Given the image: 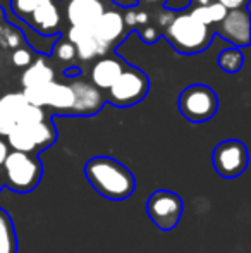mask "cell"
I'll use <instances>...</instances> for the list:
<instances>
[{
  "instance_id": "cell-25",
  "label": "cell",
  "mask_w": 251,
  "mask_h": 253,
  "mask_svg": "<svg viewBox=\"0 0 251 253\" xmlns=\"http://www.w3.org/2000/svg\"><path fill=\"white\" fill-rule=\"evenodd\" d=\"M47 2H52V0H10V5H12V10L16 16L26 19V17L31 16V12L35 9H38V7Z\"/></svg>"
},
{
  "instance_id": "cell-7",
  "label": "cell",
  "mask_w": 251,
  "mask_h": 253,
  "mask_svg": "<svg viewBox=\"0 0 251 253\" xmlns=\"http://www.w3.org/2000/svg\"><path fill=\"white\" fill-rule=\"evenodd\" d=\"M248 148L239 140H225L215 147L212 153V164L218 176L225 179L241 176L248 167Z\"/></svg>"
},
{
  "instance_id": "cell-29",
  "label": "cell",
  "mask_w": 251,
  "mask_h": 253,
  "mask_svg": "<svg viewBox=\"0 0 251 253\" xmlns=\"http://www.w3.org/2000/svg\"><path fill=\"white\" fill-rule=\"evenodd\" d=\"M140 37L144 43H155L160 38V31L155 26H151V24H146V26L140 28Z\"/></svg>"
},
{
  "instance_id": "cell-21",
  "label": "cell",
  "mask_w": 251,
  "mask_h": 253,
  "mask_svg": "<svg viewBox=\"0 0 251 253\" xmlns=\"http://www.w3.org/2000/svg\"><path fill=\"white\" fill-rule=\"evenodd\" d=\"M28 102L23 97V93H7L3 97H0V110H2L5 116H9L10 119L16 123L17 117L21 116L24 109H26Z\"/></svg>"
},
{
  "instance_id": "cell-5",
  "label": "cell",
  "mask_w": 251,
  "mask_h": 253,
  "mask_svg": "<svg viewBox=\"0 0 251 253\" xmlns=\"http://www.w3.org/2000/svg\"><path fill=\"white\" fill-rule=\"evenodd\" d=\"M148 88H150V81L146 74L141 69L127 66L121 76L115 80V83L108 88L107 100L119 109L133 107L146 97Z\"/></svg>"
},
{
  "instance_id": "cell-16",
  "label": "cell",
  "mask_w": 251,
  "mask_h": 253,
  "mask_svg": "<svg viewBox=\"0 0 251 253\" xmlns=\"http://www.w3.org/2000/svg\"><path fill=\"white\" fill-rule=\"evenodd\" d=\"M55 78V73L43 59L35 60L31 66L26 67V71L23 73V86L24 88H38V86H45V84L52 83Z\"/></svg>"
},
{
  "instance_id": "cell-15",
  "label": "cell",
  "mask_w": 251,
  "mask_h": 253,
  "mask_svg": "<svg viewBox=\"0 0 251 253\" xmlns=\"http://www.w3.org/2000/svg\"><path fill=\"white\" fill-rule=\"evenodd\" d=\"M30 17L33 21V24H30V26H33L40 35L57 33L59 23H61V14H59V9L55 7L54 2H47L43 5H40L31 12Z\"/></svg>"
},
{
  "instance_id": "cell-19",
  "label": "cell",
  "mask_w": 251,
  "mask_h": 253,
  "mask_svg": "<svg viewBox=\"0 0 251 253\" xmlns=\"http://www.w3.org/2000/svg\"><path fill=\"white\" fill-rule=\"evenodd\" d=\"M229 10L225 7H222L220 3L214 2L210 5H203V7H191L189 9V16L193 19H196L198 23L205 24V26H217L225 16H227Z\"/></svg>"
},
{
  "instance_id": "cell-17",
  "label": "cell",
  "mask_w": 251,
  "mask_h": 253,
  "mask_svg": "<svg viewBox=\"0 0 251 253\" xmlns=\"http://www.w3.org/2000/svg\"><path fill=\"white\" fill-rule=\"evenodd\" d=\"M17 248L19 243L12 217L5 209L0 207V253H17Z\"/></svg>"
},
{
  "instance_id": "cell-33",
  "label": "cell",
  "mask_w": 251,
  "mask_h": 253,
  "mask_svg": "<svg viewBox=\"0 0 251 253\" xmlns=\"http://www.w3.org/2000/svg\"><path fill=\"white\" fill-rule=\"evenodd\" d=\"M165 0H138V3L141 5H150V7H155V5H162Z\"/></svg>"
},
{
  "instance_id": "cell-1",
  "label": "cell",
  "mask_w": 251,
  "mask_h": 253,
  "mask_svg": "<svg viewBox=\"0 0 251 253\" xmlns=\"http://www.w3.org/2000/svg\"><path fill=\"white\" fill-rule=\"evenodd\" d=\"M84 176L100 197L112 202L127 200L136 190L133 172L119 160L98 155L84 164Z\"/></svg>"
},
{
  "instance_id": "cell-34",
  "label": "cell",
  "mask_w": 251,
  "mask_h": 253,
  "mask_svg": "<svg viewBox=\"0 0 251 253\" xmlns=\"http://www.w3.org/2000/svg\"><path fill=\"white\" fill-rule=\"evenodd\" d=\"M215 0H191V7H203V5H210Z\"/></svg>"
},
{
  "instance_id": "cell-36",
  "label": "cell",
  "mask_w": 251,
  "mask_h": 253,
  "mask_svg": "<svg viewBox=\"0 0 251 253\" xmlns=\"http://www.w3.org/2000/svg\"><path fill=\"white\" fill-rule=\"evenodd\" d=\"M3 188V183H2V172H0V190Z\"/></svg>"
},
{
  "instance_id": "cell-32",
  "label": "cell",
  "mask_w": 251,
  "mask_h": 253,
  "mask_svg": "<svg viewBox=\"0 0 251 253\" xmlns=\"http://www.w3.org/2000/svg\"><path fill=\"white\" fill-rule=\"evenodd\" d=\"M7 155H9V148H7V145L0 140V167H2V164H3V160H5Z\"/></svg>"
},
{
  "instance_id": "cell-28",
  "label": "cell",
  "mask_w": 251,
  "mask_h": 253,
  "mask_svg": "<svg viewBox=\"0 0 251 253\" xmlns=\"http://www.w3.org/2000/svg\"><path fill=\"white\" fill-rule=\"evenodd\" d=\"M33 59V52L28 50V48H16L10 55V60L16 67H28Z\"/></svg>"
},
{
  "instance_id": "cell-6",
  "label": "cell",
  "mask_w": 251,
  "mask_h": 253,
  "mask_svg": "<svg viewBox=\"0 0 251 253\" xmlns=\"http://www.w3.org/2000/svg\"><path fill=\"white\" fill-rule=\"evenodd\" d=\"M184 212V202L171 190H157L148 197L146 213L160 231H172Z\"/></svg>"
},
{
  "instance_id": "cell-11",
  "label": "cell",
  "mask_w": 251,
  "mask_h": 253,
  "mask_svg": "<svg viewBox=\"0 0 251 253\" xmlns=\"http://www.w3.org/2000/svg\"><path fill=\"white\" fill-rule=\"evenodd\" d=\"M104 12L105 7L100 0H69L66 7L67 21L71 26L93 28Z\"/></svg>"
},
{
  "instance_id": "cell-26",
  "label": "cell",
  "mask_w": 251,
  "mask_h": 253,
  "mask_svg": "<svg viewBox=\"0 0 251 253\" xmlns=\"http://www.w3.org/2000/svg\"><path fill=\"white\" fill-rule=\"evenodd\" d=\"M21 43H23V35L19 31L10 26H0V45L3 48L16 50V48H19Z\"/></svg>"
},
{
  "instance_id": "cell-12",
  "label": "cell",
  "mask_w": 251,
  "mask_h": 253,
  "mask_svg": "<svg viewBox=\"0 0 251 253\" xmlns=\"http://www.w3.org/2000/svg\"><path fill=\"white\" fill-rule=\"evenodd\" d=\"M126 67V64L117 57H104L95 62L91 69V84L98 90H108Z\"/></svg>"
},
{
  "instance_id": "cell-8",
  "label": "cell",
  "mask_w": 251,
  "mask_h": 253,
  "mask_svg": "<svg viewBox=\"0 0 251 253\" xmlns=\"http://www.w3.org/2000/svg\"><path fill=\"white\" fill-rule=\"evenodd\" d=\"M217 33L238 48L250 45V12L246 9L229 10L217 24Z\"/></svg>"
},
{
  "instance_id": "cell-20",
  "label": "cell",
  "mask_w": 251,
  "mask_h": 253,
  "mask_svg": "<svg viewBox=\"0 0 251 253\" xmlns=\"http://www.w3.org/2000/svg\"><path fill=\"white\" fill-rule=\"evenodd\" d=\"M7 141L12 152H23V153H36L35 141L30 134V129L24 126H16L9 134H7Z\"/></svg>"
},
{
  "instance_id": "cell-22",
  "label": "cell",
  "mask_w": 251,
  "mask_h": 253,
  "mask_svg": "<svg viewBox=\"0 0 251 253\" xmlns=\"http://www.w3.org/2000/svg\"><path fill=\"white\" fill-rule=\"evenodd\" d=\"M243 64H245V57H243L241 48L238 47L225 48L218 55V67L225 73H238L241 71Z\"/></svg>"
},
{
  "instance_id": "cell-14",
  "label": "cell",
  "mask_w": 251,
  "mask_h": 253,
  "mask_svg": "<svg viewBox=\"0 0 251 253\" xmlns=\"http://www.w3.org/2000/svg\"><path fill=\"white\" fill-rule=\"evenodd\" d=\"M43 91H45V107H52V109L59 110L61 114L71 116V110L74 107V93L69 84L52 81V83L45 84Z\"/></svg>"
},
{
  "instance_id": "cell-13",
  "label": "cell",
  "mask_w": 251,
  "mask_h": 253,
  "mask_svg": "<svg viewBox=\"0 0 251 253\" xmlns=\"http://www.w3.org/2000/svg\"><path fill=\"white\" fill-rule=\"evenodd\" d=\"M91 30H93V35L100 42H104V43H107V45H112L114 42H117L126 31L122 14L117 12V10H105L100 16V19L93 24Z\"/></svg>"
},
{
  "instance_id": "cell-31",
  "label": "cell",
  "mask_w": 251,
  "mask_h": 253,
  "mask_svg": "<svg viewBox=\"0 0 251 253\" xmlns=\"http://www.w3.org/2000/svg\"><path fill=\"white\" fill-rule=\"evenodd\" d=\"M217 3H220L222 7H225L227 10H238V9H246L248 0H215Z\"/></svg>"
},
{
  "instance_id": "cell-9",
  "label": "cell",
  "mask_w": 251,
  "mask_h": 253,
  "mask_svg": "<svg viewBox=\"0 0 251 253\" xmlns=\"http://www.w3.org/2000/svg\"><path fill=\"white\" fill-rule=\"evenodd\" d=\"M69 86L74 93V107L71 116H95L98 110H102L105 98L98 88L83 80H74Z\"/></svg>"
},
{
  "instance_id": "cell-30",
  "label": "cell",
  "mask_w": 251,
  "mask_h": 253,
  "mask_svg": "<svg viewBox=\"0 0 251 253\" xmlns=\"http://www.w3.org/2000/svg\"><path fill=\"white\" fill-rule=\"evenodd\" d=\"M14 127H16V123L0 110V134H2V136H7Z\"/></svg>"
},
{
  "instance_id": "cell-4",
  "label": "cell",
  "mask_w": 251,
  "mask_h": 253,
  "mask_svg": "<svg viewBox=\"0 0 251 253\" xmlns=\"http://www.w3.org/2000/svg\"><path fill=\"white\" fill-rule=\"evenodd\" d=\"M178 107L182 117H186L189 123H207L217 114L218 98L207 84H191L181 91Z\"/></svg>"
},
{
  "instance_id": "cell-18",
  "label": "cell",
  "mask_w": 251,
  "mask_h": 253,
  "mask_svg": "<svg viewBox=\"0 0 251 253\" xmlns=\"http://www.w3.org/2000/svg\"><path fill=\"white\" fill-rule=\"evenodd\" d=\"M30 129V134L35 141V147H36V152L47 150L57 140V131H55L54 124H52L50 119H45L41 123L35 124V126H24Z\"/></svg>"
},
{
  "instance_id": "cell-2",
  "label": "cell",
  "mask_w": 251,
  "mask_h": 253,
  "mask_svg": "<svg viewBox=\"0 0 251 253\" xmlns=\"http://www.w3.org/2000/svg\"><path fill=\"white\" fill-rule=\"evenodd\" d=\"M2 183L16 193L36 190L43 176V164L36 153L9 152L2 164Z\"/></svg>"
},
{
  "instance_id": "cell-3",
  "label": "cell",
  "mask_w": 251,
  "mask_h": 253,
  "mask_svg": "<svg viewBox=\"0 0 251 253\" xmlns=\"http://www.w3.org/2000/svg\"><path fill=\"white\" fill-rule=\"evenodd\" d=\"M167 42L179 53H201L214 40L212 28L198 23L189 14H174L172 21L164 28Z\"/></svg>"
},
{
  "instance_id": "cell-10",
  "label": "cell",
  "mask_w": 251,
  "mask_h": 253,
  "mask_svg": "<svg viewBox=\"0 0 251 253\" xmlns=\"http://www.w3.org/2000/svg\"><path fill=\"white\" fill-rule=\"evenodd\" d=\"M67 42L76 47V55L81 60H91L97 57H104L108 52L110 45L100 42L93 35L91 28H81V26H71L67 31Z\"/></svg>"
},
{
  "instance_id": "cell-24",
  "label": "cell",
  "mask_w": 251,
  "mask_h": 253,
  "mask_svg": "<svg viewBox=\"0 0 251 253\" xmlns=\"http://www.w3.org/2000/svg\"><path fill=\"white\" fill-rule=\"evenodd\" d=\"M45 119H47V117H45L43 109L28 103L26 109H24L23 112H21V116L17 117L16 126H35V124L41 123V121H45Z\"/></svg>"
},
{
  "instance_id": "cell-35",
  "label": "cell",
  "mask_w": 251,
  "mask_h": 253,
  "mask_svg": "<svg viewBox=\"0 0 251 253\" xmlns=\"http://www.w3.org/2000/svg\"><path fill=\"white\" fill-rule=\"evenodd\" d=\"M2 23H3V10H2V7H0V26H2Z\"/></svg>"
},
{
  "instance_id": "cell-23",
  "label": "cell",
  "mask_w": 251,
  "mask_h": 253,
  "mask_svg": "<svg viewBox=\"0 0 251 253\" xmlns=\"http://www.w3.org/2000/svg\"><path fill=\"white\" fill-rule=\"evenodd\" d=\"M124 19V26L126 28H143L146 24H150V14L144 7H131L126 12V16H122Z\"/></svg>"
},
{
  "instance_id": "cell-27",
  "label": "cell",
  "mask_w": 251,
  "mask_h": 253,
  "mask_svg": "<svg viewBox=\"0 0 251 253\" xmlns=\"http://www.w3.org/2000/svg\"><path fill=\"white\" fill-rule=\"evenodd\" d=\"M54 55L57 57L59 60L69 62V60H72L74 57H76V47L67 40H59L54 47Z\"/></svg>"
}]
</instances>
